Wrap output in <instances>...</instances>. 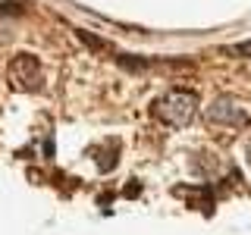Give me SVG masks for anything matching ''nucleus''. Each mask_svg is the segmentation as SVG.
<instances>
[{"label": "nucleus", "instance_id": "nucleus-1", "mask_svg": "<svg viewBox=\"0 0 251 235\" xmlns=\"http://www.w3.org/2000/svg\"><path fill=\"white\" fill-rule=\"evenodd\" d=\"M198 110V97L192 91H170L154 104V116L167 125H185Z\"/></svg>", "mask_w": 251, "mask_h": 235}, {"label": "nucleus", "instance_id": "nucleus-2", "mask_svg": "<svg viewBox=\"0 0 251 235\" xmlns=\"http://www.w3.org/2000/svg\"><path fill=\"white\" fill-rule=\"evenodd\" d=\"M10 85L16 91H38L41 88V63L31 53H19L10 63Z\"/></svg>", "mask_w": 251, "mask_h": 235}, {"label": "nucleus", "instance_id": "nucleus-3", "mask_svg": "<svg viewBox=\"0 0 251 235\" xmlns=\"http://www.w3.org/2000/svg\"><path fill=\"white\" fill-rule=\"evenodd\" d=\"M207 119L210 122H226V125H245L248 113H245V107H239L232 97H217L214 104L207 107Z\"/></svg>", "mask_w": 251, "mask_h": 235}, {"label": "nucleus", "instance_id": "nucleus-4", "mask_svg": "<svg viewBox=\"0 0 251 235\" xmlns=\"http://www.w3.org/2000/svg\"><path fill=\"white\" fill-rule=\"evenodd\" d=\"M229 57H251V41H242V44H229L226 47Z\"/></svg>", "mask_w": 251, "mask_h": 235}, {"label": "nucleus", "instance_id": "nucleus-5", "mask_svg": "<svg viewBox=\"0 0 251 235\" xmlns=\"http://www.w3.org/2000/svg\"><path fill=\"white\" fill-rule=\"evenodd\" d=\"M248 163H251V144H248Z\"/></svg>", "mask_w": 251, "mask_h": 235}]
</instances>
